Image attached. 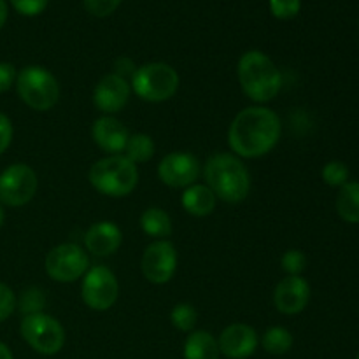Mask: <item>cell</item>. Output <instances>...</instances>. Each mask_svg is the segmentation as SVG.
Wrapping results in <instances>:
<instances>
[{
	"label": "cell",
	"instance_id": "30bf717a",
	"mask_svg": "<svg viewBox=\"0 0 359 359\" xmlns=\"http://www.w3.org/2000/svg\"><path fill=\"white\" fill-rule=\"evenodd\" d=\"M37 175L28 165H11L0 174V203L7 207L27 205L37 193Z\"/></svg>",
	"mask_w": 359,
	"mask_h": 359
},
{
	"label": "cell",
	"instance_id": "3957f363",
	"mask_svg": "<svg viewBox=\"0 0 359 359\" xmlns=\"http://www.w3.org/2000/svg\"><path fill=\"white\" fill-rule=\"evenodd\" d=\"M242 91L256 104L273 100L283 88V76L276 63L262 51H248L238 60Z\"/></svg>",
	"mask_w": 359,
	"mask_h": 359
},
{
	"label": "cell",
	"instance_id": "5bb4252c",
	"mask_svg": "<svg viewBox=\"0 0 359 359\" xmlns=\"http://www.w3.org/2000/svg\"><path fill=\"white\" fill-rule=\"evenodd\" d=\"M311 300V286L302 276H287L277 284L273 291V304L277 311L286 316L300 314Z\"/></svg>",
	"mask_w": 359,
	"mask_h": 359
},
{
	"label": "cell",
	"instance_id": "1f68e13d",
	"mask_svg": "<svg viewBox=\"0 0 359 359\" xmlns=\"http://www.w3.org/2000/svg\"><path fill=\"white\" fill-rule=\"evenodd\" d=\"M16 69L11 63L0 62V93H6L16 83Z\"/></svg>",
	"mask_w": 359,
	"mask_h": 359
},
{
	"label": "cell",
	"instance_id": "83f0119b",
	"mask_svg": "<svg viewBox=\"0 0 359 359\" xmlns=\"http://www.w3.org/2000/svg\"><path fill=\"white\" fill-rule=\"evenodd\" d=\"M300 0H270V11L277 20H291L300 13Z\"/></svg>",
	"mask_w": 359,
	"mask_h": 359
},
{
	"label": "cell",
	"instance_id": "277c9868",
	"mask_svg": "<svg viewBox=\"0 0 359 359\" xmlns=\"http://www.w3.org/2000/svg\"><path fill=\"white\" fill-rule=\"evenodd\" d=\"M137 182H139L137 165L123 154L102 158L90 168V184L102 195L114 196V198L126 196L137 188Z\"/></svg>",
	"mask_w": 359,
	"mask_h": 359
},
{
	"label": "cell",
	"instance_id": "4316f807",
	"mask_svg": "<svg viewBox=\"0 0 359 359\" xmlns=\"http://www.w3.org/2000/svg\"><path fill=\"white\" fill-rule=\"evenodd\" d=\"M280 265H283V270L287 276H300L305 266H307V258L298 249H290L280 258Z\"/></svg>",
	"mask_w": 359,
	"mask_h": 359
},
{
	"label": "cell",
	"instance_id": "8fae6325",
	"mask_svg": "<svg viewBox=\"0 0 359 359\" xmlns=\"http://www.w3.org/2000/svg\"><path fill=\"white\" fill-rule=\"evenodd\" d=\"M140 269L149 283L167 284L177 270V251L174 244L163 238L147 245L142 255Z\"/></svg>",
	"mask_w": 359,
	"mask_h": 359
},
{
	"label": "cell",
	"instance_id": "4fadbf2b",
	"mask_svg": "<svg viewBox=\"0 0 359 359\" xmlns=\"http://www.w3.org/2000/svg\"><path fill=\"white\" fill-rule=\"evenodd\" d=\"M130 93H132V86L125 77L118 74H107L95 86L93 104L105 116L116 114L128 104Z\"/></svg>",
	"mask_w": 359,
	"mask_h": 359
},
{
	"label": "cell",
	"instance_id": "52a82bcc",
	"mask_svg": "<svg viewBox=\"0 0 359 359\" xmlns=\"http://www.w3.org/2000/svg\"><path fill=\"white\" fill-rule=\"evenodd\" d=\"M21 337L25 342L44 356H53L60 353L65 344V330L51 316L39 312V314L25 316L20 326Z\"/></svg>",
	"mask_w": 359,
	"mask_h": 359
},
{
	"label": "cell",
	"instance_id": "7c38bea8",
	"mask_svg": "<svg viewBox=\"0 0 359 359\" xmlns=\"http://www.w3.org/2000/svg\"><path fill=\"white\" fill-rule=\"evenodd\" d=\"M158 175L161 182L170 188H188L198 179L200 163L193 154L174 151L160 161Z\"/></svg>",
	"mask_w": 359,
	"mask_h": 359
},
{
	"label": "cell",
	"instance_id": "5b68a950",
	"mask_svg": "<svg viewBox=\"0 0 359 359\" xmlns=\"http://www.w3.org/2000/svg\"><path fill=\"white\" fill-rule=\"evenodd\" d=\"M179 88V74L168 63L154 62L135 69L132 76V90L144 102H165L175 95Z\"/></svg>",
	"mask_w": 359,
	"mask_h": 359
},
{
	"label": "cell",
	"instance_id": "d6986e66",
	"mask_svg": "<svg viewBox=\"0 0 359 359\" xmlns=\"http://www.w3.org/2000/svg\"><path fill=\"white\" fill-rule=\"evenodd\" d=\"M219 344L209 332L198 330L186 339L184 359H219Z\"/></svg>",
	"mask_w": 359,
	"mask_h": 359
},
{
	"label": "cell",
	"instance_id": "f1b7e54d",
	"mask_svg": "<svg viewBox=\"0 0 359 359\" xmlns=\"http://www.w3.org/2000/svg\"><path fill=\"white\" fill-rule=\"evenodd\" d=\"M121 0H84V7L95 18H105L114 13Z\"/></svg>",
	"mask_w": 359,
	"mask_h": 359
},
{
	"label": "cell",
	"instance_id": "4dcf8cb0",
	"mask_svg": "<svg viewBox=\"0 0 359 359\" xmlns=\"http://www.w3.org/2000/svg\"><path fill=\"white\" fill-rule=\"evenodd\" d=\"M49 0H11L14 9L23 16H37L46 9Z\"/></svg>",
	"mask_w": 359,
	"mask_h": 359
},
{
	"label": "cell",
	"instance_id": "f546056e",
	"mask_svg": "<svg viewBox=\"0 0 359 359\" xmlns=\"http://www.w3.org/2000/svg\"><path fill=\"white\" fill-rule=\"evenodd\" d=\"M16 309V297H14L13 290L0 283V323L6 321Z\"/></svg>",
	"mask_w": 359,
	"mask_h": 359
},
{
	"label": "cell",
	"instance_id": "cb8c5ba5",
	"mask_svg": "<svg viewBox=\"0 0 359 359\" xmlns=\"http://www.w3.org/2000/svg\"><path fill=\"white\" fill-rule=\"evenodd\" d=\"M16 307H20V312L25 316L39 314L46 307V294L39 287H28L16 300Z\"/></svg>",
	"mask_w": 359,
	"mask_h": 359
},
{
	"label": "cell",
	"instance_id": "9a60e30c",
	"mask_svg": "<svg viewBox=\"0 0 359 359\" xmlns=\"http://www.w3.org/2000/svg\"><path fill=\"white\" fill-rule=\"evenodd\" d=\"M217 344L221 354L228 359H248L258 347V333L249 325L235 323L223 330Z\"/></svg>",
	"mask_w": 359,
	"mask_h": 359
},
{
	"label": "cell",
	"instance_id": "9c48e42d",
	"mask_svg": "<svg viewBox=\"0 0 359 359\" xmlns=\"http://www.w3.org/2000/svg\"><path fill=\"white\" fill-rule=\"evenodd\" d=\"M119 294V284L114 272L107 266L97 265L91 266L84 273L83 286H81V297L90 309L98 312L109 311L116 304Z\"/></svg>",
	"mask_w": 359,
	"mask_h": 359
},
{
	"label": "cell",
	"instance_id": "7402d4cb",
	"mask_svg": "<svg viewBox=\"0 0 359 359\" xmlns=\"http://www.w3.org/2000/svg\"><path fill=\"white\" fill-rule=\"evenodd\" d=\"M154 142L146 133H133L128 137V142L125 146V156L132 163H146L153 158Z\"/></svg>",
	"mask_w": 359,
	"mask_h": 359
},
{
	"label": "cell",
	"instance_id": "d590c367",
	"mask_svg": "<svg viewBox=\"0 0 359 359\" xmlns=\"http://www.w3.org/2000/svg\"><path fill=\"white\" fill-rule=\"evenodd\" d=\"M4 219H6V214H4L2 205H0V226H2V224H4Z\"/></svg>",
	"mask_w": 359,
	"mask_h": 359
},
{
	"label": "cell",
	"instance_id": "484cf974",
	"mask_svg": "<svg viewBox=\"0 0 359 359\" xmlns=\"http://www.w3.org/2000/svg\"><path fill=\"white\" fill-rule=\"evenodd\" d=\"M323 181L332 188H342L346 182H349V168L344 161H328L323 167Z\"/></svg>",
	"mask_w": 359,
	"mask_h": 359
},
{
	"label": "cell",
	"instance_id": "ac0fdd59",
	"mask_svg": "<svg viewBox=\"0 0 359 359\" xmlns=\"http://www.w3.org/2000/svg\"><path fill=\"white\" fill-rule=\"evenodd\" d=\"M216 195L207 184H191L182 193L181 203L188 214L195 217H205L216 209Z\"/></svg>",
	"mask_w": 359,
	"mask_h": 359
},
{
	"label": "cell",
	"instance_id": "8992f818",
	"mask_svg": "<svg viewBox=\"0 0 359 359\" xmlns=\"http://www.w3.org/2000/svg\"><path fill=\"white\" fill-rule=\"evenodd\" d=\"M18 95L34 111H49L60 98L56 77L48 69L39 65L25 67L16 77Z\"/></svg>",
	"mask_w": 359,
	"mask_h": 359
},
{
	"label": "cell",
	"instance_id": "e0dca14e",
	"mask_svg": "<svg viewBox=\"0 0 359 359\" xmlns=\"http://www.w3.org/2000/svg\"><path fill=\"white\" fill-rule=\"evenodd\" d=\"M123 233L121 228L112 221H100L90 226L84 235V245L95 256H111L121 248Z\"/></svg>",
	"mask_w": 359,
	"mask_h": 359
},
{
	"label": "cell",
	"instance_id": "603a6c76",
	"mask_svg": "<svg viewBox=\"0 0 359 359\" xmlns=\"http://www.w3.org/2000/svg\"><path fill=\"white\" fill-rule=\"evenodd\" d=\"M293 347V335L283 326H272L263 335V349L273 356H283Z\"/></svg>",
	"mask_w": 359,
	"mask_h": 359
},
{
	"label": "cell",
	"instance_id": "ba28073f",
	"mask_svg": "<svg viewBox=\"0 0 359 359\" xmlns=\"http://www.w3.org/2000/svg\"><path fill=\"white\" fill-rule=\"evenodd\" d=\"M90 270V258L81 245L67 242L46 256V272L56 283H74Z\"/></svg>",
	"mask_w": 359,
	"mask_h": 359
},
{
	"label": "cell",
	"instance_id": "836d02e7",
	"mask_svg": "<svg viewBox=\"0 0 359 359\" xmlns=\"http://www.w3.org/2000/svg\"><path fill=\"white\" fill-rule=\"evenodd\" d=\"M0 359H14L11 349L4 342H0Z\"/></svg>",
	"mask_w": 359,
	"mask_h": 359
},
{
	"label": "cell",
	"instance_id": "7a4b0ae2",
	"mask_svg": "<svg viewBox=\"0 0 359 359\" xmlns=\"http://www.w3.org/2000/svg\"><path fill=\"white\" fill-rule=\"evenodd\" d=\"M203 175L216 198H221L226 203H241L248 198L251 179L248 168L237 154H212L207 160Z\"/></svg>",
	"mask_w": 359,
	"mask_h": 359
},
{
	"label": "cell",
	"instance_id": "8d00e7d4",
	"mask_svg": "<svg viewBox=\"0 0 359 359\" xmlns=\"http://www.w3.org/2000/svg\"><path fill=\"white\" fill-rule=\"evenodd\" d=\"M356 359H359V354H358V358H356Z\"/></svg>",
	"mask_w": 359,
	"mask_h": 359
},
{
	"label": "cell",
	"instance_id": "e575fe53",
	"mask_svg": "<svg viewBox=\"0 0 359 359\" xmlns=\"http://www.w3.org/2000/svg\"><path fill=\"white\" fill-rule=\"evenodd\" d=\"M7 20V4L4 0H0V28L4 27Z\"/></svg>",
	"mask_w": 359,
	"mask_h": 359
},
{
	"label": "cell",
	"instance_id": "d6a6232c",
	"mask_svg": "<svg viewBox=\"0 0 359 359\" xmlns=\"http://www.w3.org/2000/svg\"><path fill=\"white\" fill-rule=\"evenodd\" d=\"M11 140H13V123L0 112V154L11 146Z\"/></svg>",
	"mask_w": 359,
	"mask_h": 359
},
{
	"label": "cell",
	"instance_id": "ffe728a7",
	"mask_svg": "<svg viewBox=\"0 0 359 359\" xmlns=\"http://www.w3.org/2000/svg\"><path fill=\"white\" fill-rule=\"evenodd\" d=\"M337 212L346 223H359V182L349 181L340 188L337 195Z\"/></svg>",
	"mask_w": 359,
	"mask_h": 359
},
{
	"label": "cell",
	"instance_id": "6da1fadb",
	"mask_svg": "<svg viewBox=\"0 0 359 359\" xmlns=\"http://www.w3.org/2000/svg\"><path fill=\"white\" fill-rule=\"evenodd\" d=\"M280 119L269 107H248L238 112L228 130V144L241 158H259L277 146Z\"/></svg>",
	"mask_w": 359,
	"mask_h": 359
},
{
	"label": "cell",
	"instance_id": "44dd1931",
	"mask_svg": "<svg viewBox=\"0 0 359 359\" xmlns=\"http://www.w3.org/2000/svg\"><path fill=\"white\" fill-rule=\"evenodd\" d=\"M140 228L149 237L163 241L172 233V219L160 207H149L140 216Z\"/></svg>",
	"mask_w": 359,
	"mask_h": 359
},
{
	"label": "cell",
	"instance_id": "2e32d148",
	"mask_svg": "<svg viewBox=\"0 0 359 359\" xmlns=\"http://www.w3.org/2000/svg\"><path fill=\"white\" fill-rule=\"evenodd\" d=\"M91 137L102 151L112 156V154H119L125 151L130 133L119 119L112 118V116H102L91 126Z\"/></svg>",
	"mask_w": 359,
	"mask_h": 359
},
{
	"label": "cell",
	"instance_id": "d4e9b609",
	"mask_svg": "<svg viewBox=\"0 0 359 359\" xmlns=\"http://www.w3.org/2000/svg\"><path fill=\"white\" fill-rule=\"evenodd\" d=\"M196 314L195 307L191 304H177L170 312V321L181 332H191L196 325Z\"/></svg>",
	"mask_w": 359,
	"mask_h": 359
}]
</instances>
